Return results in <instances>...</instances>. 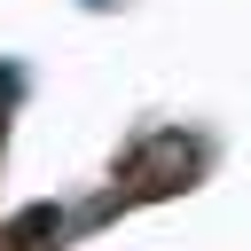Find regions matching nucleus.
Returning <instances> with one entry per match:
<instances>
[{
	"label": "nucleus",
	"mask_w": 251,
	"mask_h": 251,
	"mask_svg": "<svg viewBox=\"0 0 251 251\" xmlns=\"http://www.w3.org/2000/svg\"><path fill=\"white\" fill-rule=\"evenodd\" d=\"M47 235H63V212H55V204H31V212L8 220L0 243H8V251H47Z\"/></svg>",
	"instance_id": "nucleus-1"
},
{
	"label": "nucleus",
	"mask_w": 251,
	"mask_h": 251,
	"mask_svg": "<svg viewBox=\"0 0 251 251\" xmlns=\"http://www.w3.org/2000/svg\"><path fill=\"white\" fill-rule=\"evenodd\" d=\"M16 86H24V78H16V63H0V102H8Z\"/></svg>",
	"instance_id": "nucleus-2"
},
{
	"label": "nucleus",
	"mask_w": 251,
	"mask_h": 251,
	"mask_svg": "<svg viewBox=\"0 0 251 251\" xmlns=\"http://www.w3.org/2000/svg\"><path fill=\"white\" fill-rule=\"evenodd\" d=\"M94 8H102V0H94Z\"/></svg>",
	"instance_id": "nucleus-3"
}]
</instances>
